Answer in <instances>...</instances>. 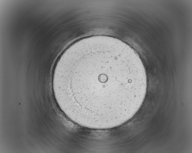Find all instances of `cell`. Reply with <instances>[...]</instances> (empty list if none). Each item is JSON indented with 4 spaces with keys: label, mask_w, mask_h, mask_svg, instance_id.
<instances>
[{
    "label": "cell",
    "mask_w": 192,
    "mask_h": 153,
    "mask_svg": "<svg viewBox=\"0 0 192 153\" xmlns=\"http://www.w3.org/2000/svg\"><path fill=\"white\" fill-rule=\"evenodd\" d=\"M52 85L58 105L72 121L104 129L119 126L135 114L147 77L142 63L124 44L95 36L79 40L64 51Z\"/></svg>",
    "instance_id": "6da1fadb"
}]
</instances>
